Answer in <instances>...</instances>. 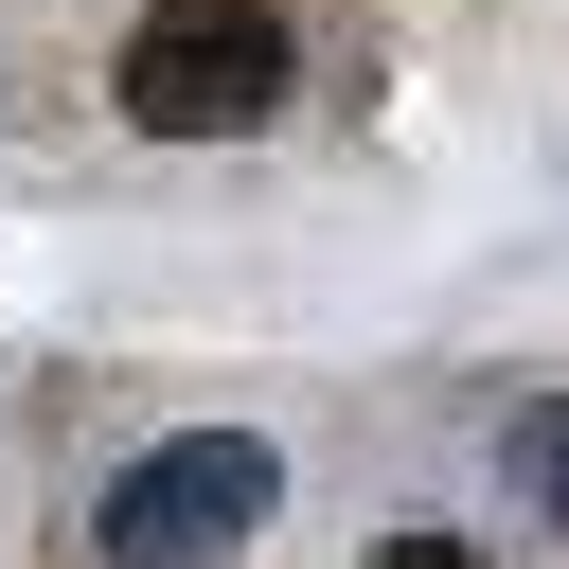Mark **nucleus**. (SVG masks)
<instances>
[{
    "label": "nucleus",
    "mask_w": 569,
    "mask_h": 569,
    "mask_svg": "<svg viewBox=\"0 0 569 569\" xmlns=\"http://www.w3.org/2000/svg\"><path fill=\"white\" fill-rule=\"evenodd\" d=\"M284 71H302L284 0H142L124 53H107V107H124L142 142H249V124L284 107Z\"/></svg>",
    "instance_id": "1"
},
{
    "label": "nucleus",
    "mask_w": 569,
    "mask_h": 569,
    "mask_svg": "<svg viewBox=\"0 0 569 569\" xmlns=\"http://www.w3.org/2000/svg\"><path fill=\"white\" fill-rule=\"evenodd\" d=\"M267 498H284V445H267V427H178V445H142V462L107 480L89 551H107V569H213V551L267 533Z\"/></svg>",
    "instance_id": "2"
},
{
    "label": "nucleus",
    "mask_w": 569,
    "mask_h": 569,
    "mask_svg": "<svg viewBox=\"0 0 569 569\" xmlns=\"http://www.w3.org/2000/svg\"><path fill=\"white\" fill-rule=\"evenodd\" d=\"M498 498H516V516H569V391H533V409L498 427Z\"/></svg>",
    "instance_id": "3"
},
{
    "label": "nucleus",
    "mask_w": 569,
    "mask_h": 569,
    "mask_svg": "<svg viewBox=\"0 0 569 569\" xmlns=\"http://www.w3.org/2000/svg\"><path fill=\"white\" fill-rule=\"evenodd\" d=\"M373 569H498V551H480V533H391Z\"/></svg>",
    "instance_id": "4"
}]
</instances>
